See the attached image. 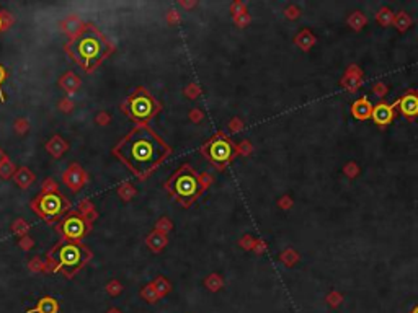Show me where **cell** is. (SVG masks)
<instances>
[{
  "mask_svg": "<svg viewBox=\"0 0 418 313\" xmlns=\"http://www.w3.org/2000/svg\"><path fill=\"white\" fill-rule=\"evenodd\" d=\"M170 152L172 149L167 145V142L146 124H137L113 149V154L139 178H146L150 172H154L170 155Z\"/></svg>",
  "mask_w": 418,
  "mask_h": 313,
  "instance_id": "cell-1",
  "label": "cell"
},
{
  "mask_svg": "<svg viewBox=\"0 0 418 313\" xmlns=\"http://www.w3.org/2000/svg\"><path fill=\"white\" fill-rule=\"evenodd\" d=\"M65 51L83 70L92 72L110 54L111 46L97 28L87 25L65 44Z\"/></svg>",
  "mask_w": 418,
  "mask_h": 313,
  "instance_id": "cell-2",
  "label": "cell"
},
{
  "mask_svg": "<svg viewBox=\"0 0 418 313\" xmlns=\"http://www.w3.org/2000/svg\"><path fill=\"white\" fill-rule=\"evenodd\" d=\"M165 188L167 191L183 206L193 204L204 191L203 179L196 175V172L189 165L180 167L177 172L170 176Z\"/></svg>",
  "mask_w": 418,
  "mask_h": 313,
  "instance_id": "cell-3",
  "label": "cell"
},
{
  "mask_svg": "<svg viewBox=\"0 0 418 313\" xmlns=\"http://www.w3.org/2000/svg\"><path fill=\"white\" fill-rule=\"evenodd\" d=\"M49 258L56 263V271L71 276L92 258V253L79 242H61L49 253Z\"/></svg>",
  "mask_w": 418,
  "mask_h": 313,
  "instance_id": "cell-4",
  "label": "cell"
},
{
  "mask_svg": "<svg viewBox=\"0 0 418 313\" xmlns=\"http://www.w3.org/2000/svg\"><path fill=\"white\" fill-rule=\"evenodd\" d=\"M159 109H160V104L146 88L134 90V93L123 103L125 115L131 121L137 122V124H146V121L154 118Z\"/></svg>",
  "mask_w": 418,
  "mask_h": 313,
  "instance_id": "cell-5",
  "label": "cell"
},
{
  "mask_svg": "<svg viewBox=\"0 0 418 313\" xmlns=\"http://www.w3.org/2000/svg\"><path fill=\"white\" fill-rule=\"evenodd\" d=\"M31 207L34 209V212L43 217L46 222H56L59 217L67 211V201L58 193H44L40 194L34 201L31 202Z\"/></svg>",
  "mask_w": 418,
  "mask_h": 313,
  "instance_id": "cell-6",
  "label": "cell"
},
{
  "mask_svg": "<svg viewBox=\"0 0 418 313\" xmlns=\"http://www.w3.org/2000/svg\"><path fill=\"white\" fill-rule=\"evenodd\" d=\"M58 232L62 235V242H79L90 230V222L83 215L69 214L56 225Z\"/></svg>",
  "mask_w": 418,
  "mask_h": 313,
  "instance_id": "cell-7",
  "label": "cell"
},
{
  "mask_svg": "<svg viewBox=\"0 0 418 313\" xmlns=\"http://www.w3.org/2000/svg\"><path fill=\"white\" fill-rule=\"evenodd\" d=\"M201 152L207 157V160H211L214 165L222 168L229 160L232 158V144L229 140L219 137H214L207 142L206 145L201 147Z\"/></svg>",
  "mask_w": 418,
  "mask_h": 313,
  "instance_id": "cell-8",
  "label": "cell"
},
{
  "mask_svg": "<svg viewBox=\"0 0 418 313\" xmlns=\"http://www.w3.org/2000/svg\"><path fill=\"white\" fill-rule=\"evenodd\" d=\"M64 181L65 185H67L71 189H74V191H77V189H80L85 183V176H83V172L77 167V165H74L67 170V173L64 175Z\"/></svg>",
  "mask_w": 418,
  "mask_h": 313,
  "instance_id": "cell-9",
  "label": "cell"
},
{
  "mask_svg": "<svg viewBox=\"0 0 418 313\" xmlns=\"http://www.w3.org/2000/svg\"><path fill=\"white\" fill-rule=\"evenodd\" d=\"M392 116H394V113H392V108H391V104H386V103H381V104H377V106L373 108V119L377 122V124H389V122L392 121Z\"/></svg>",
  "mask_w": 418,
  "mask_h": 313,
  "instance_id": "cell-10",
  "label": "cell"
},
{
  "mask_svg": "<svg viewBox=\"0 0 418 313\" xmlns=\"http://www.w3.org/2000/svg\"><path fill=\"white\" fill-rule=\"evenodd\" d=\"M351 111H353V116L356 119H368L373 116V106L366 98H361V100L355 101Z\"/></svg>",
  "mask_w": 418,
  "mask_h": 313,
  "instance_id": "cell-11",
  "label": "cell"
},
{
  "mask_svg": "<svg viewBox=\"0 0 418 313\" xmlns=\"http://www.w3.org/2000/svg\"><path fill=\"white\" fill-rule=\"evenodd\" d=\"M400 108L404 115L408 116H416L418 115V97L415 95H407L400 100Z\"/></svg>",
  "mask_w": 418,
  "mask_h": 313,
  "instance_id": "cell-12",
  "label": "cell"
},
{
  "mask_svg": "<svg viewBox=\"0 0 418 313\" xmlns=\"http://www.w3.org/2000/svg\"><path fill=\"white\" fill-rule=\"evenodd\" d=\"M33 179H34V175L28 168H20L15 173V181L20 188H28L33 183Z\"/></svg>",
  "mask_w": 418,
  "mask_h": 313,
  "instance_id": "cell-13",
  "label": "cell"
},
{
  "mask_svg": "<svg viewBox=\"0 0 418 313\" xmlns=\"http://www.w3.org/2000/svg\"><path fill=\"white\" fill-rule=\"evenodd\" d=\"M58 302H56L54 299L51 297H44L40 300V303H38V307L34 311L38 313H58Z\"/></svg>",
  "mask_w": 418,
  "mask_h": 313,
  "instance_id": "cell-14",
  "label": "cell"
},
{
  "mask_svg": "<svg viewBox=\"0 0 418 313\" xmlns=\"http://www.w3.org/2000/svg\"><path fill=\"white\" fill-rule=\"evenodd\" d=\"M165 236L164 235H160V233H152L149 238H147V245L149 246H152V248H154L155 251H159L160 248H162V246L165 245Z\"/></svg>",
  "mask_w": 418,
  "mask_h": 313,
  "instance_id": "cell-15",
  "label": "cell"
},
{
  "mask_svg": "<svg viewBox=\"0 0 418 313\" xmlns=\"http://www.w3.org/2000/svg\"><path fill=\"white\" fill-rule=\"evenodd\" d=\"M377 20H379V22H381L382 25H387L389 22H391V20H392V13H391V12H389V10H387V8H384V10H382L381 13H379V15H377Z\"/></svg>",
  "mask_w": 418,
  "mask_h": 313,
  "instance_id": "cell-16",
  "label": "cell"
},
{
  "mask_svg": "<svg viewBox=\"0 0 418 313\" xmlns=\"http://www.w3.org/2000/svg\"><path fill=\"white\" fill-rule=\"evenodd\" d=\"M408 23H410V20H408V16H405L404 13H400L397 16V26H398V30H405V28L408 26Z\"/></svg>",
  "mask_w": 418,
  "mask_h": 313,
  "instance_id": "cell-17",
  "label": "cell"
},
{
  "mask_svg": "<svg viewBox=\"0 0 418 313\" xmlns=\"http://www.w3.org/2000/svg\"><path fill=\"white\" fill-rule=\"evenodd\" d=\"M4 80H5V70L2 65H0V83H2ZM0 97H2V87H0ZM2 100H4V97H2Z\"/></svg>",
  "mask_w": 418,
  "mask_h": 313,
  "instance_id": "cell-18",
  "label": "cell"
},
{
  "mask_svg": "<svg viewBox=\"0 0 418 313\" xmlns=\"http://www.w3.org/2000/svg\"><path fill=\"white\" fill-rule=\"evenodd\" d=\"M2 162H4V154L0 152V163H2Z\"/></svg>",
  "mask_w": 418,
  "mask_h": 313,
  "instance_id": "cell-19",
  "label": "cell"
},
{
  "mask_svg": "<svg viewBox=\"0 0 418 313\" xmlns=\"http://www.w3.org/2000/svg\"><path fill=\"white\" fill-rule=\"evenodd\" d=\"M415 313H418V308H416V311H415Z\"/></svg>",
  "mask_w": 418,
  "mask_h": 313,
  "instance_id": "cell-20",
  "label": "cell"
}]
</instances>
